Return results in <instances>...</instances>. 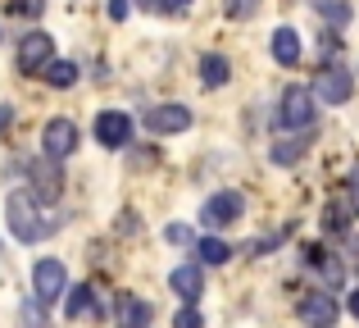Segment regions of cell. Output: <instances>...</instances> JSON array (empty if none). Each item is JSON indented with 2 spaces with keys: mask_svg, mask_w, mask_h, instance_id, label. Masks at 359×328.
Segmentation results:
<instances>
[{
  "mask_svg": "<svg viewBox=\"0 0 359 328\" xmlns=\"http://www.w3.org/2000/svg\"><path fill=\"white\" fill-rule=\"evenodd\" d=\"M5 219H9V232H14L18 242H41V237H50L55 228H60V219H46L41 223V201H36V192H14L5 201Z\"/></svg>",
  "mask_w": 359,
  "mask_h": 328,
  "instance_id": "obj_1",
  "label": "cell"
},
{
  "mask_svg": "<svg viewBox=\"0 0 359 328\" xmlns=\"http://www.w3.org/2000/svg\"><path fill=\"white\" fill-rule=\"evenodd\" d=\"M278 128L282 133H309V128H314V91L309 87H287L282 91Z\"/></svg>",
  "mask_w": 359,
  "mask_h": 328,
  "instance_id": "obj_2",
  "label": "cell"
},
{
  "mask_svg": "<svg viewBox=\"0 0 359 328\" xmlns=\"http://www.w3.org/2000/svg\"><path fill=\"white\" fill-rule=\"evenodd\" d=\"M32 296L41 306H55L60 296H69V269L60 260H36L32 265Z\"/></svg>",
  "mask_w": 359,
  "mask_h": 328,
  "instance_id": "obj_3",
  "label": "cell"
},
{
  "mask_svg": "<svg viewBox=\"0 0 359 328\" xmlns=\"http://www.w3.org/2000/svg\"><path fill=\"white\" fill-rule=\"evenodd\" d=\"M50 64H55V37L50 32H27L23 41H18V73L41 78Z\"/></svg>",
  "mask_w": 359,
  "mask_h": 328,
  "instance_id": "obj_4",
  "label": "cell"
},
{
  "mask_svg": "<svg viewBox=\"0 0 359 328\" xmlns=\"http://www.w3.org/2000/svg\"><path fill=\"white\" fill-rule=\"evenodd\" d=\"M296 315H300L305 328H337L341 306H337V292H305L296 301Z\"/></svg>",
  "mask_w": 359,
  "mask_h": 328,
  "instance_id": "obj_5",
  "label": "cell"
},
{
  "mask_svg": "<svg viewBox=\"0 0 359 328\" xmlns=\"http://www.w3.org/2000/svg\"><path fill=\"white\" fill-rule=\"evenodd\" d=\"M27 192H36V201L41 205H50V201H60V192H64V169L60 160H50V155H41V160H32L27 164Z\"/></svg>",
  "mask_w": 359,
  "mask_h": 328,
  "instance_id": "obj_6",
  "label": "cell"
},
{
  "mask_svg": "<svg viewBox=\"0 0 359 328\" xmlns=\"http://www.w3.org/2000/svg\"><path fill=\"white\" fill-rule=\"evenodd\" d=\"M241 214H245L241 192H214L210 201L201 205V223H205V228H232Z\"/></svg>",
  "mask_w": 359,
  "mask_h": 328,
  "instance_id": "obj_7",
  "label": "cell"
},
{
  "mask_svg": "<svg viewBox=\"0 0 359 328\" xmlns=\"http://www.w3.org/2000/svg\"><path fill=\"white\" fill-rule=\"evenodd\" d=\"M78 142H82V133H78L73 119H50L46 133H41V155H50V160H69V155L78 151Z\"/></svg>",
  "mask_w": 359,
  "mask_h": 328,
  "instance_id": "obj_8",
  "label": "cell"
},
{
  "mask_svg": "<svg viewBox=\"0 0 359 328\" xmlns=\"http://www.w3.org/2000/svg\"><path fill=\"white\" fill-rule=\"evenodd\" d=\"M351 91H355V78H351V69H341V64H327V69L318 73V82H314V96L323 100V105H346Z\"/></svg>",
  "mask_w": 359,
  "mask_h": 328,
  "instance_id": "obj_9",
  "label": "cell"
},
{
  "mask_svg": "<svg viewBox=\"0 0 359 328\" xmlns=\"http://www.w3.org/2000/svg\"><path fill=\"white\" fill-rule=\"evenodd\" d=\"M182 128H191V110H187V105H177V100L146 110V133L168 137V133H182Z\"/></svg>",
  "mask_w": 359,
  "mask_h": 328,
  "instance_id": "obj_10",
  "label": "cell"
},
{
  "mask_svg": "<svg viewBox=\"0 0 359 328\" xmlns=\"http://www.w3.org/2000/svg\"><path fill=\"white\" fill-rule=\"evenodd\" d=\"M96 142L109 146V151H123V146L132 142V119L123 114V110H105V114L96 119Z\"/></svg>",
  "mask_w": 359,
  "mask_h": 328,
  "instance_id": "obj_11",
  "label": "cell"
},
{
  "mask_svg": "<svg viewBox=\"0 0 359 328\" xmlns=\"http://www.w3.org/2000/svg\"><path fill=\"white\" fill-rule=\"evenodd\" d=\"M168 287H173V292L182 296L187 306H196V301H201V292H205V274H201V265H177L173 274H168Z\"/></svg>",
  "mask_w": 359,
  "mask_h": 328,
  "instance_id": "obj_12",
  "label": "cell"
},
{
  "mask_svg": "<svg viewBox=\"0 0 359 328\" xmlns=\"http://www.w3.org/2000/svg\"><path fill=\"white\" fill-rule=\"evenodd\" d=\"M300 55H305V46H300V32H296V27H278V32H273V60H278L282 69H296Z\"/></svg>",
  "mask_w": 359,
  "mask_h": 328,
  "instance_id": "obj_13",
  "label": "cell"
},
{
  "mask_svg": "<svg viewBox=\"0 0 359 328\" xmlns=\"http://www.w3.org/2000/svg\"><path fill=\"white\" fill-rule=\"evenodd\" d=\"M150 320H155L150 301H141V296H132V292L118 296V328H150Z\"/></svg>",
  "mask_w": 359,
  "mask_h": 328,
  "instance_id": "obj_14",
  "label": "cell"
},
{
  "mask_svg": "<svg viewBox=\"0 0 359 328\" xmlns=\"http://www.w3.org/2000/svg\"><path fill=\"white\" fill-rule=\"evenodd\" d=\"M309 260L323 269L327 292H341V283H346V260H341V256H323V251H309Z\"/></svg>",
  "mask_w": 359,
  "mask_h": 328,
  "instance_id": "obj_15",
  "label": "cell"
},
{
  "mask_svg": "<svg viewBox=\"0 0 359 328\" xmlns=\"http://www.w3.org/2000/svg\"><path fill=\"white\" fill-rule=\"evenodd\" d=\"M305 151H309V137L300 133V137H282V142H273V164H296V160H305Z\"/></svg>",
  "mask_w": 359,
  "mask_h": 328,
  "instance_id": "obj_16",
  "label": "cell"
},
{
  "mask_svg": "<svg viewBox=\"0 0 359 328\" xmlns=\"http://www.w3.org/2000/svg\"><path fill=\"white\" fill-rule=\"evenodd\" d=\"M232 78V64L228 60H223V55H201V82H205V87H223V82H228Z\"/></svg>",
  "mask_w": 359,
  "mask_h": 328,
  "instance_id": "obj_17",
  "label": "cell"
},
{
  "mask_svg": "<svg viewBox=\"0 0 359 328\" xmlns=\"http://www.w3.org/2000/svg\"><path fill=\"white\" fill-rule=\"evenodd\" d=\"M196 256H201V265H228L232 247L223 237H201V242H196Z\"/></svg>",
  "mask_w": 359,
  "mask_h": 328,
  "instance_id": "obj_18",
  "label": "cell"
},
{
  "mask_svg": "<svg viewBox=\"0 0 359 328\" xmlns=\"http://www.w3.org/2000/svg\"><path fill=\"white\" fill-rule=\"evenodd\" d=\"M64 315H69V320H87V315H96V306H91V287H69V296H64Z\"/></svg>",
  "mask_w": 359,
  "mask_h": 328,
  "instance_id": "obj_19",
  "label": "cell"
},
{
  "mask_svg": "<svg viewBox=\"0 0 359 328\" xmlns=\"http://www.w3.org/2000/svg\"><path fill=\"white\" fill-rule=\"evenodd\" d=\"M41 78L50 82V87H60V91H64V87H73V82H78V64H73V60H55L50 69L41 73Z\"/></svg>",
  "mask_w": 359,
  "mask_h": 328,
  "instance_id": "obj_20",
  "label": "cell"
},
{
  "mask_svg": "<svg viewBox=\"0 0 359 328\" xmlns=\"http://www.w3.org/2000/svg\"><path fill=\"white\" fill-rule=\"evenodd\" d=\"M351 219H355V210L346 201H337V205H327V210H323V228L327 232H346V223H351Z\"/></svg>",
  "mask_w": 359,
  "mask_h": 328,
  "instance_id": "obj_21",
  "label": "cell"
},
{
  "mask_svg": "<svg viewBox=\"0 0 359 328\" xmlns=\"http://www.w3.org/2000/svg\"><path fill=\"white\" fill-rule=\"evenodd\" d=\"M318 14H323L332 27H346V23H351V5H346V0H318Z\"/></svg>",
  "mask_w": 359,
  "mask_h": 328,
  "instance_id": "obj_22",
  "label": "cell"
},
{
  "mask_svg": "<svg viewBox=\"0 0 359 328\" xmlns=\"http://www.w3.org/2000/svg\"><path fill=\"white\" fill-rule=\"evenodd\" d=\"M23 328H50V320H46V306L36 301H23Z\"/></svg>",
  "mask_w": 359,
  "mask_h": 328,
  "instance_id": "obj_23",
  "label": "cell"
},
{
  "mask_svg": "<svg viewBox=\"0 0 359 328\" xmlns=\"http://www.w3.org/2000/svg\"><path fill=\"white\" fill-rule=\"evenodd\" d=\"M173 328H205V320H201V310H196V306H182V310H177V320H173Z\"/></svg>",
  "mask_w": 359,
  "mask_h": 328,
  "instance_id": "obj_24",
  "label": "cell"
},
{
  "mask_svg": "<svg viewBox=\"0 0 359 328\" xmlns=\"http://www.w3.org/2000/svg\"><path fill=\"white\" fill-rule=\"evenodd\" d=\"M346 205H351L355 219H359V164L351 169V178H346Z\"/></svg>",
  "mask_w": 359,
  "mask_h": 328,
  "instance_id": "obj_25",
  "label": "cell"
},
{
  "mask_svg": "<svg viewBox=\"0 0 359 328\" xmlns=\"http://www.w3.org/2000/svg\"><path fill=\"white\" fill-rule=\"evenodd\" d=\"M259 9V0H228V18H250Z\"/></svg>",
  "mask_w": 359,
  "mask_h": 328,
  "instance_id": "obj_26",
  "label": "cell"
},
{
  "mask_svg": "<svg viewBox=\"0 0 359 328\" xmlns=\"http://www.w3.org/2000/svg\"><path fill=\"white\" fill-rule=\"evenodd\" d=\"M46 9V0H14V14H23V18H36Z\"/></svg>",
  "mask_w": 359,
  "mask_h": 328,
  "instance_id": "obj_27",
  "label": "cell"
},
{
  "mask_svg": "<svg viewBox=\"0 0 359 328\" xmlns=\"http://www.w3.org/2000/svg\"><path fill=\"white\" fill-rule=\"evenodd\" d=\"M164 237H168V242H177V247H182V242L191 247V242H196V237H191V228H182V223H168V232H164Z\"/></svg>",
  "mask_w": 359,
  "mask_h": 328,
  "instance_id": "obj_28",
  "label": "cell"
},
{
  "mask_svg": "<svg viewBox=\"0 0 359 328\" xmlns=\"http://www.w3.org/2000/svg\"><path fill=\"white\" fill-rule=\"evenodd\" d=\"M187 5H191V0H159V5H155V14H182Z\"/></svg>",
  "mask_w": 359,
  "mask_h": 328,
  "instance_id": "obj_29",
  "label": "cell"
},
{
  "mask_svg": "<svg viewBox=\"0 0 359 328\" xmlns=\"http://www.w3.org/2000/svg\"><path fill=\"white\" fill-rule=\"evenodd\" d=\"M128 5H132V0H109V18H114V23H123V18H128Z\"/></svg>",
  "mask_w": 359,
  "mask_h": 328,
  "instance_id": "obj_30",
  "label": "cell"
},
{
  "mask_svg": "<svg viewBox=\"0 0 359 328\" xmlns=\"http://www.w3.org/2000/svg\"><path fill=\"white\" fill-rule=\"evenodd\" d=\"M9 124H14V105H0V133H9Z\"/></svg>",
  "mask_w": 359,
  "mask_h": 328,
  "instance_id": "obj_31",
  "label": "cell"
},
{
  "mask_svg": "<svg viewBox=\"0 0 359 328\" xmlns=\"http://www.w3.org/2000/svg\"><path fill=\"white\" fill-rule=\"evenodd\" d=\"M351 315L359 320V292H351Z\"/></svg>",
  "mask_w": 359,
  "mask_h": 328,
  "instance_id": "obj_32",
  "label": "cell"
},
{
  "mask_svg": "<svg viewBox=\"0 0 359 328\" xmlns=\"http://www.w3.org/2000/svg\"><path fill=\"white\" fill-rule=\"evenodd\" d=\"M132 5H141V9H155V5H159V0H132Z\"/></svg>",
  "mask_w": 359,
  "mask_h": 328,
  "instance_id": "obj_33",
  "label": "cell"
}]
</instances>
